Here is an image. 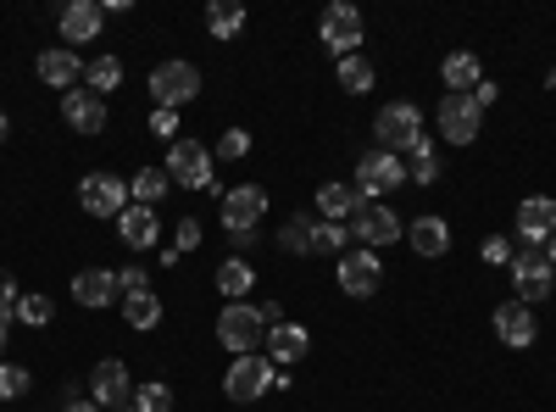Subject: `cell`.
Returning <instances> with one entry per match:
<instances>
[{"instance_id": "9", "label": "cell", "mask_w": 556, "mask_h": 412, "mask_svg": "<svg viewBox=\"0 0 556 412\" xmlns=\"http://www.w3.org/2000/svg\"><path fill=\"white\" fill-rule=\"evenodd\" d=\"M78 207H84L89 217H123V207H128V178H117V173H89V178H78Z\"/></svg>"}, {"instance_id": "22", "label": "cell", "mask_w": 556, "mask_h": 412, "mask_svg": "<svg viewBox=\"0 0 556 412\" xmlns=\"http://www.w3.org/2000/svg\"><path fill=\"white\" fill-rule=\"evenodd\" d=\"M312 351V335L301 324H273L267 329V362L278 357V369H290V362H301Z\"/></svg>"}, {"instance_id": "16", "label": "cell", "mask_w": 556, "mask_h": 412, "mask_svg": "<svg viewBox=\"0 0 556 412\" xmlns=\"http://www.w3.org/2000/svg\"><path fill=\"white\" fill-rule=\"evenodd\" d=\"M62 117H67L73 134H106V101L96 96V89H67Z\"/></svg>"}, {"instance_id": "15", "label": "cell", "mask_w": 556, "mask_h": 412, "mask_svg": "<svg viewBox=\"0 0 556 412\" xmlns=\"http://www.w3.org/2000/svg\"><path fill=\"white\" fill-rule=\"evenodd\" d=\"M101 23H106V12L96 7V0H67L62 17H56V28H62L67 45H96L101 39Z\"/></svg>"}, {"instance_id": "27", "label": "cell", "mask_w": 556, "mask_h": 412, "mask_svg": "<svg viewBox=\"0 0 556 412\" xmlns=\"http://www.w3.org/2000/svg\"><path fill=\"white\" fill-rule=\"evenodd\" d=\"M406 157H412V167H406V185H434V178H440V151H434L429 134H417Z\"/></svg>"}, {"instance_id": "8", "label": "cell", "mask_w": 556, "mask_h": 412, "mask_svg": "<svg viewBox=\"0 0 556 412\" xmlns=\"http://www.w3.org/2000/svg\"><path fill=\"white\" fill-rule=\"evenodd\" d=\"M167 178L173 185H190V190H212V151L201 140H173L167 146Z\"/></svg>"}, {"instance_id": "14", "label": "cell", "mask_w": 556, "mask_h": 412, "mask_svg": "<svg viewBox=\"0 0 556 412\" xmlns=\"http://www.w3.org/2000/svg\"><path fill=\"white\" fill-rule=\"evenodd\" d=\"M117 296H123V290H117V267H78V273H73V301H78V307L106 312Z\"/></svg>"}, {"instance_id": "47", "label": "cell", "mask_w": 556, "mask_h": 412, "mask_svg": "<svg viewBox=\"0 0 556 412\" xmlns=\"http://www.w3.org/2000/svg\"><path fill=\"white\" fill-rule=\"evenodd\" d=\"M7 128H12V117H7V112H0V140H7Z\"/></svg>"}, {"instance_id": "28", "label": "cell", "mask_w": 556, "mask_h": 412, "mask_svg": "<svg viewBox=\"0 0 556 412\" xmlns=\"http://www.w3.org/2000/svg\"><path fill=\"white\" fill-rule=\"evenodd\" d=\"M256 285V267L245 262V257H228V262H217V290L228 296V301H245V290Z\"/></svg>"}, {"instance_id": "5", "label": "cell", "mask_w": 556, "mask_h": 412, "mask_svg": "<svg viewBox=\"0 0 556 412\" xmlns=\"http://www.w3.org/2000/svg\"><path fill=\"white\" fill-rule=\"evenodd\" d=\"M278 385V369H273V362L267 357H235V362H228V374H223V390H228V401H262L267 390Z\"/></svg>"}, {"instance_id": "38", "label": "cell", "mask_w": 556, "mask_h": 412, "mask_svg": "<svg viewBox=\"0 0 556 412\" xmlns=\"http://www.w3.org/2000/svg\"><path fill=\"white\" fill-rule=\"evenodd\" d=\"M245 151H251V134L245 128H228L223 140H217V157H228V162H240Z\"/></svg>"}, {"instance_id": "17", "label": "cell", "mask_w": 556, "mask_h": 412, "mask_svg": "<svg viewBox=\"0 0 556 412\" xmlns=\"http://www.w3.org/2000/svg\"><path fill=\"white\" fill-rule=\"evenodd\" d=\"M518 235H523V246H551V235H556V201L551 196H529L523 207H518Z\"/></svg>"}, {"instance_id": "39", "label": "cell", "mask_w": 556, "mask_h": 412, "mask_svg": "<svg viewBox=\"0 0 556 412\" xmlns=\"http://www.w3.org/2000/svg\"><path fill=\"white\" fill-rule=\"evenodd\" d=\"M117 290H123V296H151L146 267H117Z\"/></svg>"}, {"instance_id": "42", "label": "cell", "mask_w": 556, "mask_h": 412, "mask_svg": "<svg viewBox=\"0 0 556 412\" xmlns=\"http://www.w3.org/2000/svg\"><path fill=\"white\" fill-rule=\"evenodd\" d=\"M195 246H201V223H195V217H184V223H178V240H173V251H195Z\"/></svg>"}, {"instance_id": "24", "label": "cell", "mask_w": 556, "mask_h": 412, "mask_svg": "<svg viewBox=\"0 0 556 412\" xmlns=\"http://www.w3.org/2000/svg\"><path fill=\"white\" fill-rule=\"evenodd\" d=\"M78 78H84V62L67 51V45H62V51H45V57H39V84H45V89H73Z\"/></svg>"}, {"instance_id": "1", "label": "cell", "mask_w": 556, "mask_h": 412, "mask_svg": "<svg viewBox=\"0 0 556 412\" xmlns=\"http://www.w3.org/2000/svg\"><path fill=\"white\" fill-rule=\"evenodd\" d=\"M273 324H285L273 301H267V307L228 301V307L217 312V340H223V351H228V357H251V351L267 340V329H273Z\"/></svg>"}, {"instance_id": "19", "label": "cell", "mask_w": 556, "mask_h": 412, "mask_svg": "<svg viewBox=\"0 0 556 412\" xmlns=\"http://www.w3.org/2000/svg\"><path fill=\"white\" fill-rule=\"evenodd\" d=\"M117 235H123V246L128 251H151L156 246V235H162V223H156V212L151 207H123V217H117Z\"/></svg>"}, {"instance_id": "20", "label": "cell", "mask_w": 556, "mask_h": 412, "mask_svg": "<svg viewBox=\"0 0 556 412\" xmlns=\"http://www.w3.org/2000/svg\"><path fill=\"white\" fill-rule=\"evenodd\" d=\"M89 396H96V407L106 412V407H123L128 401V369L117 357H106L96 374H89Z\"/></svg>"}, {"instance_id": "40", "label": "cell", "mask_w": 556, "mask_h": 412, "mask_svg": "<svg viewBox=\"0 0 556 412\" xmlns=\"http://www.w3.org/2000/svg\"><path fill=\"white\" fill-rule=\"evenodd\" d=\"M17 301H23V296H17L12 267H0V317H12V312H17Z\"/></svg>"}, {"instance_id": "25", "label": "cell", "mask_w": 556, "mask_h": 412, "mask_svg": "<svg viewBox=\"0 0 556 412\" xmlns=\"http://www.w3.org/2000/svg\"><path fill=\"white\" fill-rule=\"evenodd\" d=\"M362 207H367V201L356 196V185H323V190H317V212H323V223H351Z\"/></svg>"}, {"instance_id": "31", "label": "cell", "mask_w": 556, "mask_h": 412, "mask_svg": "<svg viewBox=\"0 0 556 412\" xmlns=\"http://www.w3.org/2000/svg\"><path fill=\"white\" fill-rule=\"evenodd\" d=\"M123 84V62L117 57H96V62H84V89H96V96L106 101V89Z\"/></svg>"}, {"instance_id": "37", "label": "cell", "mask_w": 556, "mask_h": 412, "mask_svg": "<svg viewBox=\"0 0 556 412\" xmlns=\"http://www.w3.org/2000/svg\"><path fill=\"white\" fill-rule=\"evenodd\" d=\"M351 246V223H317V251H345Z\"/></svg>"}, {"instance_id": "44", "label": "cell", "mask_w": 556, "mask_h": 412, "mask_svg": "<svg viewBox=\"0 0 556 412\" xmlns=\"http://www.w3.org/2000/svg\"><path fill=\"white\" fill-rule=\"evenodd\" d=\"M495 101H501V89H495V84H490V78H484V84H479V89H473V107H479V112H484V107H495Z\"/></svg>"}, {"instance_id": "46", "label": "cell", "mask_w": 556, "mask_h": 412, "mask_svg": "<svg viewBox=\"0 0 556 412\" xmlns=\"http://www.w3.org/2000/svg\"><path fill=\"white\" fill-rule=\"evenodd\" d=\"M545 262H551V267H556V235H551V246H545Z\"/></svg>"}, {"instance_id": "10", "label": "cell", "mask_w": 556, "mask_h": 412, "mask_svg": "<svg viewBox=\"0 0 556 412\" xmlns=\"http://www.w3.org/2000/svg\"><path fill=\"white\" fill-rule=\"evenodd\" d=\"M351 240H362L367 251H379V246H395L406 240V223L384 207V201H367L356 217H351Z\"/></svg>"}, {"instance_id": "35", "label": "cell", "mask_w": 556, "mask_h": 412, "mask_svg": "<svg viewBox=\"0 0 556 412\" xmlns=\"http://www.w3.org/2000/svg\"><path fill=\"white\" fill-rule=\"evenodd\" d=\"M28 369H17V362H0V401H17V396H28Z\"/></svg>"}, {"instance_id": "23", "label": "cell", "mask_w": 556, "mask_h": 412, "mask_svg": "<svg viewBox=\"0 0 556 412\" xmlns=\"http://www.w3.org/2000/svg\"><path fill=\"white\" fill-rule=\"evenodd\" d=\"M406 240H412L417 257H445V251H451V223H445V217H412Z\"/></svg>"}, {"instance_id": "11", "label": "cell", "mask_w": 556, "mask_h": 412, "mask_svg": "<svg viewBox=\"0 0 556 412\" xmlns=\"http://www.w3.org/2000/svg\"><path fill=\"white\" fill-rule=\"evenodd\" d=\"M434 123H440V140H445V146H473L484 112L473 107V96H445L440 112H434Z\"/></svg>"}, {"instance_id": "7", "label": "cell", "mask_w": 556, "mask_h": 412, "mask_svg": "<svg viewBox=\"0 0 556 412\" xmlns=\"http://www.w3.org/2000/svg\"><path fill=\"white\" fill-rule=\"evenodd\" d=\"M506 273H513V285H518V301H545L551 296V285H556V267L545 262V251L540 246H523V251H513V262H506Z\"/></svg>"}, {"instance_id": "13", "label": "cell", "mask_w": 556, "mask_h": 412, "mask_svg": "<svg viewBox=\"0 0 556 412\" xmlns=\"http://www.w3.org/2000/svg\"><path fill=\"white\" fill-rule=\"evenodd\" d=\"M534 335H540V324H534V307H529V301H501V307H495V340H501V346L529 351Z\"/></svg>"}, {"instance_id": "12", "label": "cell", "mask_w": 556, "mask_h": 412, "mask_svg": "<svg viewBox=\"0 0 556 412\" xmlns=\"http://www.w3.org/2000/svg\"><path fill=\"white\" fill-rule=\"evenodd\" d=\"M379 279H384V262L374 257V251H345L340 257V290L345 296H356V301H367V296H374L379 290Z\"/></svg>"}, {"instance_id": "32", "label": "cell", "mask_w": 556, "mask_h": 412, "mask_svg": "<svg viewBox=\"0 0 556 412\" xmlns=\"http://www.w3.org/2000/svg\"><path fill=\"white\" fill-rule=\"evenodd\" d=\"M123 317H128L134 329H156L162 324V301L156 296H128L123 301Z\"/></svg>"}, {"instance_id": "48", "label": "cell", "mask_w": 556, "mask_h": 412, "mask_svg": "<svg viewBox=\"0 0 556 412\" xmlns=\"http://www.w3.org/2000/svg\"><path fill=\"white\" fill-rule=\"evenodd\" d=\"M0 351H7V324H0Z\"/></svg>"}, {"instance_id": "33", "label": "cell", "mask_w": 556, "mask_h": 412, "mask_svg": "<svg viewBox=\"0 0 556 412\" xmlns=\"http://www.w3.org/2000/svg\"><path fill=\"white\" fill-rule=\"evenodd\" d=\"M340 89L345 96H367V89H374V67H367L362 57H345L340 62Z\"/></svg>"}, {"instance_id": "2", "label": "cell", "mask_w": 556, "mask_h": 412, "mask_svg": "<svg viewBox=\"0 0 556 412\" xmlns=\"http://www.w3.org/2000/svg\"><path fill=\"white\" fill-rule=\"evenodd\" d=\"M146 89H151V101L162 112H178V107H190L201 96V73L190 62H162V67H151V84Z\"/></svg>"}, {"instance_id": "34", "label": "cell", "mask_w": 556, "mask_h": 412, "mask_svg": "<svg viewBox=\"0 0 556 412\" xmlns=\"http://www.w3.org/2000/svg\"><path fill=\"white\" fill-rule=\"evenodd\" d=\"M51 312H56L51 296H23V301H17V317H23L28 329H45V324H51Z\"/></svg>"}, {"instance_id": "29", "label": "cell", "mask_w": 556, "mask_h": 412, "mask_svg": "<svg viewBox=\"0 0 556 412\" xmlns=\"http://www.w3.org/2000/svg\"><path fill=\"white\" fill-rule=\"evenodd\" d=\"M278 246H285L290 257H312V251H317V217L295 212L285 228H278Z\"/></svg>"}, {"instance_id": "26", "label": "cell", "mask_w": 556, "mask_h": 412, "mask_svg": "<svg viewBox=\"0 0 556 412\" xmlns=\"http://www.w3.org/2000/svg\"><path fill=\"white\" fill-rule=\"evenodd\" d=\"M167 190H173L167 167H139V173L128 178V201H134V207H156Z\"/></svg>"}, {"instance_id": "41", "label": "cell", "mask_w": 556, "mask_h": 412, "mask_svg": "<svg viewBox=\"0 0 556 412\" xmlns=\"http://www.w3.org/2000/svg\"><path fill=\"white\" fill-rule=\"evenodd\" d=\"M151 134L173 146V140H178V112H162V107H156V112H151Z\"/></svg>"}, {"instance_id": "21", "label": "cell", "mask_w": 556, "mask_h": 412, "mask_svg": "<svg viewBox=\"0 0 556 412\" xmlns=\"http://www.w3.org/2000/svg\"><path fill=\"white\" fill-rule=\"evenodd\" d=\"M440 78H445V96H473V89L484 84V67H479L473 51H451L445 67H440Z\"/></svg>"}, {"instance_id": "45", "label": "cell", "mask_w": 556, "mask_h": 412, "mask_svg": "<svg viewBox=\"0 0 556 412\" xmlns=\"http://www.w3.org/2000/svg\"><path fill=\"white\" fill-rule=\"evenodd\" d=\"M62 412H101V407H96V401H67Z\"/></svg>"}, {"instance_id": "30", "label": "cell", "mask_w": 556, "mask_h": 412, "mask_svg": "<svg viewBox=\"0 0 556 412\" xmlns=\"http://www.w3.org/2000/svg\"><path fill=\"white\" fill-rule=\"evenodd\" d=\"M206 28H212V39H235L245 28V7H240V0H212V7H206Z\"/></svg>"}, {"instance_id": "6", "label": "cell", "mask_w": 556, "mask_h": 412, "mask_svg": "<svg viewBox=\"0 0 556 412\" xmlns=\"http://www.w3.org/2000/svg\"><path fill=\"white\" fill-rule=\"evenodd\" d=\"M374 134H379V151H412V140L424 134V112H417L412 101H390V107H379V117H374Z\"/></svg>"}, {"instance_id": "3", "label": "cell", "mask_w": 556, "mask_h": 412, "mask_svg": "<svg viewBox=\"0 0 556 412\" xmlns=\"http://www.w3.org/2000/svg\"><path fill=\"white\" fill-rule=\"evenodd\" d=\"M406 185V162L395 151H367L356 162V196L362 201H379V196H395Z\"/></svg>"}, {"instance_id": "18", "label": "cell", "mask_w": 556, "mask_h": 412, "mask_svg": "<svg viewBox=\"0 0 556 412\" xmlns=\"http://www.w3.org/2000/svg\"><path fill=\"white\" fill-rule=\"evenodd\" d=\"M267 212V190L262 185H240L223 196V228H256Z\"/></svg>"}, {"instance_id": "4", "label": "cell", "mask_w": 556, "mask_h": 412, "mask_svg": "<svg viewBox=\"0 0 556 412\" xmlns=\"http://www.w3.org/2000/svg\"><path fill=\"white\" fill-rule=\"evenodd\" d=\"M362 34H367V28H362V12L351 7V0H334V7L317 17V39H323V51H334L340 62H345V57H356Z\"/></svg>"}, {"instance_id": "36", "label": "cell", "mask_w": 556, "mask_h": 412, "mask_svg": "<svg viewBox=\"0 0 556 412\" xmlns=\"http://www.w3.org/2000/svg\"><path fill=\"white\" fill-rule=\"evenodd\" d=\"M128 407L134 412H173V390L167 385H146L139 396H128Z\"/></svg>"}, {"instance_id": "43", "label": "cell", "mask_w": 556, "mask_h": 412, "mask_svg": "<svg viewBox=\"0 0 556 412\" xmlns=\"http://www.w3.org/2000/svg\"><path fill=\"white\" fill-rule=\"evenodd\" d=\"M484 262H495V267H506V262H513V240H484Z\"/></svg>"}]
</instances>
